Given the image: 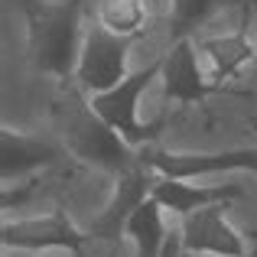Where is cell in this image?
<instances>
[{"label": "cell", "instance_id": "9a60e30c", "mask_svg": "<svg viewBox=\"0 0 257 257\" xmlns=\"http://www.w3.org/2000/svg\"><path fill=\"white\" fill-rule=\"evenodd\" d=\"M228 0H170V43L192 36Z\"/></svg>", "mask_w": 257, "mask_h": 257}, {"label": "cell", "instance_id": "8992f818", "mask_svg": "<svg viewBox=\"0 0 257 257\" xmlns=\"http://www.w3.org/2000/svg\"><path fill=\"white\" fill-rule=\"evenodd\" d=\"M140 163L157 176L195 179L208 173H257V147L251 150H218V153H173L157 147H140Z\"/></svg>", "mask_w": 257, "mask_h": 257}, {"label": "cell", "instance_id": "5bb4252c", "mask_svg": "<svg viewBox=\"0 0 257 257\" xmlns=\"http://www.w3.org/2000/svg\"><path fill=\"white\" fill-rule=\"evenodd\" d=\"M94 20L120 36H140L147 23V4L144 0H98Z\"/></svg>", "mask_w": 257, "mask_h": 257}, {"label": "cell", "instance_id": "8fae6325", "mask_svg": "<svg viewBox=\"0 0 257 257\" xmlns=\"http://www.w3.org/2000/svg\"><path fill=\"white\" fill-rule=\"evenodd\" d=\"M195 46H199V52L208 59V65H212L208 78H212L221 91L228 88V82H238L241 72L257 59V46L251 43L247 26H241V30H234V33H221V36H199Z\"/></svg>", "mask_w": 257, "mask_h": 257}, {"label": "cell", "instance_id": "3957f363", "mask_svg": "<svg viewBox=\"0 0 257 257\" xmlns=\"http://www.w3.org/2000/svg\"><path fill=\"white\" fill-rule=\"evenodd\" d=\"M160 69H163V59L137 69L134 75H127L120 85L107 88V91L91 94V107L127 140V144L137 147V150L147 147V144H153V140L160 137V131H163V117L153 120V124H144V120H140V107H137L140 94L150 88V82L160 75Z\"/></svg>", "mask_w": 257, "mask_h": 257}, {"label": "cell", "instance_id": "2e32d148", "mask_svg": "<svg viewBox=\"0 0 257 257\" xmlns=\"http://www.w3.org/2000/svg\"><path fill=\"white\" fill-rule=\"evenodd\" d=\"M189 257H199V254H189ZM247 257H251V254H247Z\"/></svg>", "mask_w": 257, "mask_h": 257}, {"label": "cell", "instance_id": "7a4b0ae2", "mask_svg": "<svg viewBox=\"0 0 257 257\" xmlns=\"http://www.w3.org/2000/svg\"><path fill=\"white\" fill-rule=\"evenodd\" d=\"M59 124H62L65 150L88 166H98L104 173H124L140 160L137 147H131L98 111L91 107V94L75 85V78L62 82L59 98Z\"/></svg>", "mask_w": 257, "mask_h": 257}, {"label": "cell", "instance_id": "9c48e42d", "mask_svg": "<svg viewBox=\"0 0 257 257\" xmlns=\"http://www.w3.org/2000/svg\"><path fill=\"white\" fill-rule=\"evenodd\" d=\"M163 101L166 104H202L212 91H221L199 65V46L192 36L170 43V52L163 56Z\"/></svg>", "mask_w": 257, "mask_h": 257}, {"label": "cell", "instance_id": "6da1fadb", "mask_svg": "<svg viewBox=\"0 0 257 257\" xmlns=\"http://www.w3.org/2000/svg\"><path fill=\"white\" fill-rule=\"evenodd\" d=\"M82 7L85 0H20L26 20V49L39 75L75 78L82 56Z\"/></svg>", "mask_w": 257, "mask_h": 257}, {"label": "cell", "instance_id": "52a82bcc", "mask_svg": "<svg viewBox=\"0 0 257 257\" xmlns=\"http://www.w3.org/2000/svg\"><path fill=\"white\" fill-rule=\"evenodd\" d=\"M153 170H147L144 163H134L131 170L117 173V182H114V192L107 199V205L94 215V221L88 225V234L98 241H107V244H117L124 241V231H127V221L131 215L140 208V202L150 199L153 192V179H150Z\"/></svg>", "mask_w": 257, "mask_h": 257}, {"label": "cell", "instance_id": "4fadbf2b", "mask_svg": "<svg viewBox=\"0 0 257 257\" xmlns=\"http://www.w3.org/2000/svg\"><path fill=\"white\" fill-rule=\"evenodd\" d=\"M163 212H166V208L150 195V199L140 202V208L131 215L124 238L134 241V251H137V257H160V254H163V241H166Z\"/></svg>", "mask_w": 257, "mask_h": 257}, {"label": "cell", "instance_id": "e0dca14e", "mask_svg": "<svg viewBox=\"0 0 257 257\" xmlns=\"http://www.w3.org/2000/svg\"><path fill=\"white\" fill-rule=\"evenodd\" d=\"M111 257H117V254H111Z\"/></svg>", "mask_w": 257, "mask_h": 257}, {"label": "cell", "instance_id": "277c9868", "mask_svg": "<svg viewBox=\"0 0 257 257\" xmlns=\"http://www.w3.org/2000/svg\"><path fill=\"white\" fill-rule=\"evenodd\" d=\"M137 36H120L91 20L82 39V56L75 65V85L85 94H101L127 78V56Z\"/></svg>", "mask_w": 257, "mask_h": 257}, {"label": "cell", "instance_id": "5b68a950", "mask_svg": "<svg viewBox=\"0 0 257 257\" xmlns=\"http://www.w3.org/2000/svg\"><path fill=\"white\" fill-rule=\"evenodd\" d=\"M88 238H91V234L78 231L65 208H52L49 215H39V218H20V221H4V225H0V241H4V247H17V251L82 254Z\"/></svg>", "mask_w": 257, "mask_h": 257}, {"label": "cell", "instance_id": "ba28073f", "mask_svg": "<svg viewBox=\"0 0 257 257\" xmlns=\"http://www.w3.org/2000/svg\"><path fill=\"white\" fill-rule=\"evenodd\" d=\"M228 202L202 205L182 218V247L186 254H212V257H247V241L228 221Z\"/></svg>", "mask_w": 257, "mask_h": 257}, {"label": "cell", "instance_id": "7c38bea8", "mask_svg": "<svg viewBox=\"0 0 257 257\" xmlns=\"http://www.w3.org/2000/svg\"><path fill=\"white\" fill-rule=\"evenodd\" d=\"M150 195L166 208V212H176L179 218H186V215H192L195 208H202V205L241 199L244 189H241V186H192L189 179H170V176H160V179L153 182Z\"/></svg>", "mask_w": 257, "mask_h": 257}, {"label": "cell", "instance_id": "30bf717a", "mask_svg": "<svg viewBox=\"0 0 257 257\" xmlns=\"http://www.w3.org/2000/svg\"><path fill=\"white\" fill-rule=\"evenodd\" d=\"M65 157L62 147H56L52 140L39 137V134H23L13 127H0V176L4 182L23 179V176L36 170H49Z\"/></svg>", "mask_w": 257, "mask_h": 257}]
</instances>
